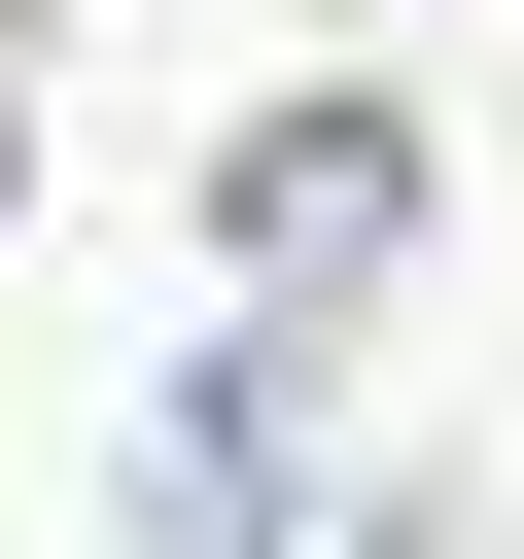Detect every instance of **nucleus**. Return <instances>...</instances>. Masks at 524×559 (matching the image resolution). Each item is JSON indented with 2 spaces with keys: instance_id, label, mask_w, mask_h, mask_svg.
<instances>
[{
  "instance_id": "f257e3e1",
  "label": "nucleus",
  "mask_w": 524,
  "mask_h": 559,
  "mask_svg": "<svg viewBox=\"0 0 524 559\" xmlns=\"http://www.w3.org/2000/svg\"><path fill=\"white\" fill-rule=\"evenodd\" d=\"M279 454H314V349H210V384H140L105 524H140V559H279Z\"/></svg>"
},
{
  "instance_id": "f03ea898",
  "label": "nucleus",
  "mask_w": 524,
  "mask_h": 559,
  "mask_svg": "<svg viewBox=\"0 0 524 559\" xmlns=\"http://www.w3.org/2000/svg\"><path fill=\"white\" fill-rule=\"evenodd\" d=\"M384 245H419V140H384V105H279V140H245V280L314 314V280H384Z\"/></svg>"
},
{
  "instance_id": "7ed1b4c3",
  "label": "nucleus",
  "mask_w": 524,
  "mask_h": 559,
  "mask_svg": "<svg viewBox=\"0 0 524 559\" xmlns=\"http://www.w3.org/2000/svg\"><path fill=\"white\" fill-rule=\"evenodd\" d=\"M0 175H35V140H0Z\"/></svg>"
}]
</instances>
